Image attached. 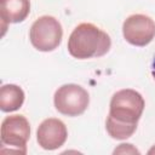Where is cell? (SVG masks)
<instances>
[{
    "label": "cell",
    "mask_w": 155,
    "mask_h": 155,
    "mask_svg": "<svg viewBox=\"0 0 155 155\" xmlns=\"http://www.w3.org/2000/svg\"><path fill=\"white\" fill-rule=\"evenodd\" d=\"M110 36L92 23L79 24L68 39V51L78 59L102 57L110 50Z\"/></svg>",
    "instance_id": "1"
},
{
    "label": "cell",
    "mask_w": 155,
    "mask_h": 155,
    "mask_svg": "<svg viewBox=\"0 0 155 155\" xmlns=\"http://www.w3.org/2000/svg\"><path fill=\"white\" fill-rule=\"evenodd\" d=\"M144 105V99L139 92L131 88L120 90L111 97L109 115L122 122L138 124Z\"/></svg>",
    "instance_id": "2"
},
{
    "label": "cell",
    "mask_w": 155,
    "mask_h": 155,
    "mask_svg": "<svg viewBox=\"0 0 155 155\" xmlns=\"http://www.w3.org/2000/svg\"><path fill=\"white\" fill-rule=\"evenodd\" d=\"M63 36L62 25L52 16L39 17L30 27L29 39L31 45L41 52H50L56 50Z\"/></svg>",
    "instance_id": "3"
},
{
    "label": "cell",
    "mask_w": 155,
    "mask_h": 155,
    "mask_svg": "<svg viewBox=\"0 0 155 155\" xmlns=\"http://www.w3.org/2000/svg\"><path fill=\"white\" fill-rule=\"evenodd\" d=\"M1 144L8 145L6 153H27V142L30 137L29 121L23 115H10L1 122Z\"/></svg>",
    "instance_id": "4"
},
{
    "label": "cell",
    "mask_w": 155,
    "mask_h": 155,
    "mask_svg": "<svg viewBox=\"0 0 155 155\" xmlns=\"http://www.w3.org/2000/svg\"><path fill=\"white\" fill-rule=\"evenodd\" d=\"M53 103L58 113L67 116H78L87 109L90 96L80 85L67 84L54 92Z\"/></svg>",
    "instance_id": "5"
},
{
    "label": "cell",
    "mask_w": 155,
    "mask_h": 155,
    "mask_svg": "<svg viewBox=\"0 0 155 155\" xmlns=\"http://www.w3.org/2000/svg\"><path fill=\"white\" fill-rule=\"evenodd\" d=\"M125 40L133 46H147L155 36V22L145 15H132L122 24Z\"/></svg>",
    "instance_id": "6"
},
{
    "label": "cell",
    "mask_w": 155,
    "mask_h": 155,
    "mask_svg": "<svg viewBox=\"0 0 155 155\" xmlns=\"http://www.w3.org/2000/svg\"><path fill=\"white\" fill-rule=\"evenodd\" d=\"M67 137L68 131L64 122L54 117L44 120L36 131V140L45 150H54L61 148L65 143Z\"/></svg>",
    "instance_id": "7"
},
{
    "label": "cell",
    "mask_w": 155,
    "mask_h": 155,
    "mask_svg": "<svg viewBox=\"0 0 155 155\" xmlns=\"http://www.w3.org/2000/svg\"><path fill=\"white\" fill-rule=\"evenodd\" d=\"M30 12L29 0H0V17L2 24V35L10 23L23 22Z\"/></svg>",
    "instance_id": "8"
},
{
    "label": "cell",
    "mask_w": 155,
    "mask_h": 155,
    "mask_svg": "<svg viewBox=\"0 0 155 155\" xmlns=\"http://www.w3.org/2000/svg\"><path fill=\"white\" fill-rule=\"evenodd\" d=\"M24 102L23 90L13 84L4 85L0 88V109L5 113L18 110Z\"/></svg>",
    "instance_id": "9"
},
{
    "label": "cell",
    "mask_w": 155,
    "mask_h": 155,
    "mask_svg": "<svg viewBox=\"0 0 155 155\" xmlns=\"http://www.w3.org/2000/svg\"><path fill=\"white\" fill-rule=\"evenodd\" d=\"M105 128L109 136L114 139H127L130 138L137 130V124H127L114 119L113 116L108 115L105 121Z\"/></svg>",
    "instance_id": "10"
},
{
    "label": "cell",
    "mask_w": 155,
    "mask_h": 155,
    "mask_svg": "<svg viewBox=\"0 0 155 155\" xmlns=\"http://www.w3.org/2000/svg\"><path fill=\"white\" fill-rule=\"evenodd\" d=\"M114 154H139V150L136 149L132 144H120L114 150Z\"/></svg>",
    "instance_id": "11"
},
{
    "label": "cell",
    "mask_w": 155,
    "mask_h": 155,
    "mask_svg": "<svg viewBox=\"0 0 155 155\" xmlns=\"http://www.w3.org/2000/svg\"><path fill=\"white\" fill-rule=\"evenodd\" d=\"M151 74H153V78L155 79V57H154V61L151 63Z\"/></svg>",
    "instance_id": "12"
},
{
    "label": "cell",
    "mask_w": 155,
    "mask_h": 155,
    "mask_svg": "<svg viewBox=\"0 0 155 155\" xmlns=\"http://www.w3.org/2000/svg\"><path fill=\"white\" fill-rule=\"evenodd\" d=\"M148 154H150V155H151V154H155V145H154V147H153L151 149H149V151H148Z\"/></svg>",
    "instance_id": "13"
}]
</instances>
